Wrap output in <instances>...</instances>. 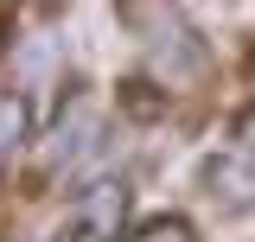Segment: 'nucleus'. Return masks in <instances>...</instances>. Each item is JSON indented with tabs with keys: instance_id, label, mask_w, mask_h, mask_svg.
Masks as SVG:
<instances>
[{
	"instance_id": "nucleus-1",
	"label": "nucleus",
	"mask_w": 255,
	"mask_h": 242,
	"mask_svg": "<svg viewBox=\"0 0 255 242\" xmlns=\"http://www.w3.org/2000/svg\"><path fill=\"white\" fill-rule=\"evenodd\" d=\"M115 13H122V26L134 32V45L147 51V64L166 90H191V83L211 77V51H204V38H198V26L185 19L179 0H115Z\"/></svg>"
},
{
	"instance_id": "nucleus-5",
	"label": "nucleus",
	"mask_w": 255,
	"mask_h": 242,
	"mask_svg": "<svg viewBox=\"0 0 255 242\" xmlns=\"http://www.w3.org/2000/svg\"><path fill=\"white\" fill-rule=\"evenodd\" d=\"M128 242H191V230L179 223V217H159V223H147V230H134Z\"/></svg>"
},
{
	"instance_id": "nucleus-2",
	"label": "nucleus",
	"mask_w": 255,
	"mask_h": 242,
	"mask_svg": "<svg viewBox=\"0 0 255 242\" xmlns=\"http://www.w3.org/2000/svg\"><path fill=\"white\" fill-rule=\"evenodd\" d=\"M122 223H128V179H90L64 204L51 242H122Z\"/></svg>"
},
{
	"instance_id": "nucleus-6",
	"label": "nucleus",
	"mask_w": 255,
	"mask_h": 242,
	"mask_svg": "<svg viewBox=\"0 0 255 242\" xmlns=\"http://www.w3.org/2000/svg\"><path fill=\"white\" fill-rule=\"evenodd\" d=\"M236 147L255 153V109H243V121H236Z\"/></svg>"
},
{
	"instance_id": "nucleus-3",
	"label": "nucleus",
	"mask_w": 255,
	"mask_h": 242,
	"mask_svg": "<svg viewBox=\"0 0 255 242\" xmlns=\"http://www.w3.org/2000/svg\"><path fill=\"white\" fill-rule=\"evenodd\" d=\"M204 198L217 211H255V153L236 147V153H217L204 166Z\"/></svg>"
},
{
	"instance_id": "nucleus-4",
	"label": "nucleus",
	"mask_w": 255,
	"mask_h": 242,
	"mask_svg": "<svg viewBox=\"0 0 255 242\" xmlns=\"http://www.w3.org/2000/svg\"><path fill=\"white\" fill-rule=\"evenodd\" d=\"M26 140H32V109H26V96L0 90V172L26 153Z\"/></svg>"
},
{
	"instance_id": "nucleus-7",
	"label": "nucleus",
	"mask_w": 255,
	"mask_h": 242,
	"mask_svg": "<svg viewBox=\"0 0 255 242\" xmlns=\"http://www.w3.org/2000/svg\"><path fill=\"white\" fill-rule=\"evenodd\" d=\"M6 32H13V0H0V45H6Z\"/></svg>"
}]
</instances>
